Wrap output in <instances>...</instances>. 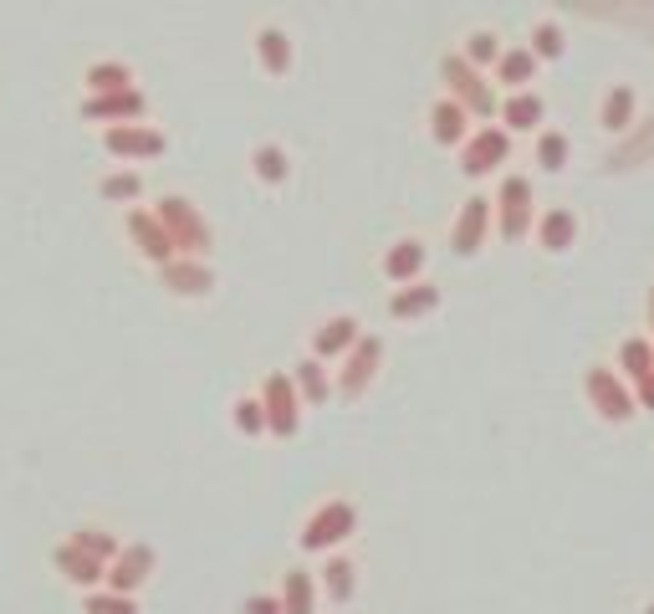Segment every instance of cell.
Here are the masks:
<instances>
[{
    "instance_id": "6da1fadb",
    "label": "cell",
    "mask_w": 654,
    "mask_h": 614,
    "mask_svg": "<svg viewBox=\"0 0 654 614\" xmlns=\"http://www.w3.org/2000/svg\"><path fill=\"white\" fill-rule=\"evenodd\" d=\"M440 82H446V98H455V103H461L471 119L486 123V119H496V113H501L496 82H486V72H481V67H471L461 52H450V57L440 62Z\"/></svg>"
},
{
    "instance_id": "7a4b0ae2",
    "label": "cell",
    "mask_w": 654,
    "mask_h": 614,
    "mask_svg": "<svg viewBox=\"0 0 654 614\" xmlns=\"http://www.w3.org/2000/svg\"><path fill=\"white\" fill-rule=\"evenodd\" d=\"M154 215H159V225L169 231V241H174V252L179 256H200L205 261L210 256V221L200 215V205L184 196H164L159 205H154Z\"/></svg>"
},
{
    "instance_id": "3957f363",
    "label": "cell",
    "mask_w": 654,
    "mask_h": 614,
    "mask_svg": "<svg viewBox=\"0 0 654 614\" xmlns=\"http://www.w3.org/2000/svg\"><path fill=\"white\" fill-rule=\"evenodd\" d=\"M353 533H358V507L348 502V496H332V502H323V507L302 523L297 543L307 548V554H338Z\"/></svg>"
},
{
    "instance_id": "277c9868",
    "label": "cell",
    "mask_w": 654,
    "mask_h": 614,
    "mask_svg": "<svg viewBox=\"0 0 654 614\" xmlns=\"http://www.w3.org/2000/svg\"><path fill=\"white\" fill-rule=\"evenodd\" d=\"M583 394H588V405L609 420V425H624V420L640 415V400L629 390V379L619 375V369H609V364H594V369L583 375Z\"/></svg>"
},
{
    "instance_id": "5b68a950",
    "label": "cell",
    "mask_w": 654,
    "mask_h": 614,
    "mask_svg": "<svg viewBox=\"0 0 654 614\" xmlns=\"http://www.w3.org/2000/svg\"><path fill=\"white\" fill-rule=\"evenodd\" d=\"M379 369H384V338L363 333V338H358V344L338 359V379H332V394H342V400H358V394H369V384L379 379Z\"/></svg>"
},
{
    "instance_id": "8992f818",
    "label": "cell",
    "mask_w": 654,
    "mask_h": 614,
    "mask_svg": "<svg viewBox=\"0 0 654 614\" xmlns=\"http://www.w3.org/2000/svg\"><path fill=\"white\" fill-rule=\"evenodd\" d=\"M490 210H496V231H501V241H521L537 225L532 180H527V175H506L501 190H496V200H490Z\"/></svg>"
},
{
    "instance_id": "52a82bcc",
    "label": "cell",
    "mask_w": 654,
    "mask_h": 614,
    "mask_svg": "<svg viewBox=\"0 0 654 614\" xmlns=\"http://www.w3.org/2000/svg\"><path fill=\"white\" fill-rule=\"evenodd\" d=\"M511 159V134H506L501 123H481L471 129V138L461 144V175L465 180H486L496 169Z\"/></svg>"
},
{
    "instance_id": "ba28073f",
    "label": "cell",
    "mask_w": 654,
    "mask_h": 614,
    "mask_svg": "<svg viewBox=\"0 0 654 614\" xmlns=\"http://www.w3.org/2000/svg\"><path fill=\"white\" fill-rule=\"evenodd\" d=\"M261 410H267V435H277V440H292V435L302 431V394L297 384H292V375H267V384H261Z\"/></svg>"
},
{
    "instance_id": "9c48e42d",
    "label": "cell",
    "mask_w": 654,
    "mask_h": 614,
    "mask_svg": "<svg viewBox=\"0 0 654 614\" xmlns=\"http://www.w3.org/2000/svg\"><path fill=\"white\" fill-rule=\"evenodd\" d=\"M490 225H496L490 196H471L461 205V215H455V225H450V252H455V256H476L481 246H486Z\"/></svg>"
},
{
    "instance_id": "30bf717a",
    "label": "cell",
    "mask_w": 654,
    "mask_h": 614,
    "mask_svg": "<svg viewBox=\"0 0 654 614\" xmlns=\"http://www.w3.org/2000/svg\"><path fill=\"white\" fill-rule=\"evenodd\" d=\"M123 231H128V241H134V252L144 256V261H154V267H164V261H174V241H169V231L159 225V215L144 205H134L128 215H123Z\"/></svg>"
},
{
    "instance_id": "8fae6325",
    "label": "cell",
    "mask_w": 654,
    "mask_h": 614,
    "mask_svg": "<svg viewBox=\"0 0 654 614\" xmlns=\"http://www.w3.org/2000/svg\"><path fill=\"white\" fill-rule=\"evenodd\" d=\"M103 149L113 154V159H159L169 144H164L159 129H149V123H113V129H103Z\"/></svg>"
},
{
    "instance_id": "7c38bea8",
    "label": "cell",
    "mask_w": 654,
    "mask_h": 614,
    "mask_svg": "<svg viewBox=\"0 0 654 614\" xmlns=\"http://www.w3.org/2000/svg\"><path fill=\"white\" fill-rule=\"evenodd\" d=\"M154 563H159V558H154L149 543H123L119 558L108 563V584L103 589H113V594H138V589L149 584Z\"/></svg>"
},
{
    "instance_id": "4fadbf2b",
    "label": "cell",
    "mask_w": 654,
    "mask_h": 614,
    "mask_svg": "<svg viewBox=\"0 0 654 614\" xmlns=\"http://www.w3.org/2000/svg\"><path fill=\"white\" fill-rule=\"evenodd\" d=\"M82 119L88 123H144L149 119V98L138 88H128V92H103V98H88L82 103Z\"/></svg>"
},
{
    "instance_id": "5bb4252c",
    "label": "cell",
    "mask_w": 654,
    "mask_h": 614,
    "mask_svg": "<svg viewBox=\"0 0 654 614\" xmlns=\"http://www.w3.org/2000/svg\"><path fill=\"white\" fill-rule=\"evenodd\" d=\"M52 563H57V573L67 579V584L88 589V594H92V589H103V584H108V563H103V558H92L88 548H77L72 538L52 548Z\"/></svg>"
},
{
    "instance_id": "9a60e30c",
    "label": "cell",
    "mask_w": 654,
    "mask_h": 614,
    "mask_svg": "<svg viewBox=\"0 0 654 614\" xmlns=\"http://www.w3.org/2000/svg\"><path fill=\"white\" fill-rule=\"evenodd\" d=\"M159 282L169 287L174 298H210L215 271H210V261H200V256H174V261L159 267Z\"/></svg>"
},
{
    "instance_id": "2e32d148",
    "label": "cell",
    "mask_w": 654,
    "mask_h": 614,
    "mask_svg": "<svg viewBox=\"0 0 654 614\" xmlns=\"http://www.w3.org/2000/svg\"><path fill=\"white\" fill-rule=\"evenodd\" d=\"M425 261H430V246H425L419 236H399L384 252V261H379V267H384V277L394 287H409V282H419V277H425Z\"/></svg>"
},
{
    "instance_id": "e0dca14e",
    "label": "cell",
    "mask_w": 654,
    "mask_h": 614,
    "mask_svg": "<svg viewBox=\"0 0 654 614\" xmlns=\"http://www.w3.org/2000/svg\"><path fill=\"white\" fill-rule=\"evenodd\" d=\"M501 129L506 134H537L542 129V119H548V103H542V92L521 88V92H506L501 98Z\"/></svg>"
},
{
    "instance_id": "ac0fdd59",
    "label": "cell",
    "mask_w": 654,
    "mask_h": 614,
    "mask_svg": "<svg viewBox=\"0 0 654 614\" xmlns=\"http://www.w3.org/2000/svg\"><path fill=\"white\" fill-rule=\"evenodd\" d=\"M363 338V323L358 317H348V313H338V317H327L323 328L313 333V359H323V364H332V359H342L348 348Z\"/></svg>"
},
{
    "instance_id": "d6986e66",
    "label": "cell",
    "mask_w": 654,
    "mask_h": 614,
    "mask_svg": "<svg viewBox=\"0 0 654 614\" xmlns=\"http://www.w3.org/2000/svg\"><path fill=\"white\" fill-rule=\"evenodd\" d=\"M471 129H476V123H471V113H465L455 98H440V103L430 108V138L440 149H461L465 138H471Z\"/></svg>"
},
{
    "instance_id": "ffe728a7",
    "label": "cell",
    "mask_w": 654,
    "mask_h": 614,
    "mask_svg": "<svg viewBox=\"0 0 654 614\" xmlns=\"http://www.w3.org/2000/svg\"><path fill=\"white\" fill-rule=\"evenodd\" d=\"M532 236H537V246H542V252H552V256L567 252V246L578 241V215H573L567 205L542 210V215H537V225H532Z\"/></svg>"
},
{
    "instance_id": "44dd1931",
    "label": "cell",
    "mask_w": 654,
    "mask_h": 614,
    "mask_svg": "<svg viewBox=\"0 0 654 614\" xmlns=\"http://www.w3.org/2000/svg\"><path fill=\"white\" fill-rule=\"evenodd\" d=\"M256 62H261V72L267 77H286L292 72V62H297L292 36H286L282 26H261L256 31Z\"/></svg>"
},
{
    "instance_id": "7402d4cb",
    "label": "cell",
    "mask_w": 654,
    "mask_h": 614,
    "mask_svg": "<svg viewBox=\"0 0 654 614\" xmlns=\"http://www.w3.org/2000/svg\"><path fill=\"white\" fill-rule=\"evenodd\" d=\"M435 308H440V287L435 282H409V287H399L394 298H388V317H399V323H415V317H430Z\"/></svg>"
},
{
    "instance_id": "603a6c76",
    "label": "cell",
    "mask_w": 654,
    "mask_h": 614,
    "mask_svg": "<svg viewBox=\"0 0 654 614\" xmlns=\"http://www.w3.org/2000/svg\"><path fill=\"white\" fill-rule=\"evenodd\" d=\"M490 72H496V82H501L506 92H521V88H527V82L537 77V57H532V46H506L501 62H496Z\"/></svg>"
},
{
    "instance_id": "cb8c5ba5",
    "label": "cell",
    "mask_w": 654,
    "mask_h": 614,
    "mask_svg": "<svg viewBox=\"0 0 654 614\" xmlns=\"http://www.w3.org/2000/svg\"><path fill=\"white\" fill-rule=\"evenodd\" d=\"M292 384H297L302 405H313V410L332 400V375H327V364H323V359H302L297 369H292Z\"/></svg>"
},
{
    "instance_id": "d4e9b609",
    "label": "cell",
    "mask_w": 654,
    "mask_h": 614,
    "mask_svg": "<svg viewBox=\"0 0 654 614\" xmlns=\"http://www.w3.org/2000/svg\"><path fill=\"white\" fill-rule=\"evenodd\" d=\"M82 82H88V98H103V92H128V88H134V67H128V62H92L88 72H82Z\"/></svg>"
},
{
    "instance_id": "484cf974",
    "label": "cell",
    "mask_w": 654,
    "mask_h": 614,
    "mask_svg": "<svg viewBox=\"0 0 654 614\" xmlns=\"http://www.w3.org/2000/svg\"><path fill=\"white\" fill-rule=\"evenodd\" d=\"M277 600H282V614H317V579L307 569H292Z\"/></svg>"
},
{
    "instance_id": "4316f807",
    "label": "cell",
    "mask_w": 654,
    "mask_h": 614,
    "mask_svg": "<svg viewBox=\"0 0 654 614\" xmlns=\"http://www.w3.org/2000/svg\"><path fill=\"white\" fill-rule=\"evenodd\" d=\"M323 594L332 604H348L358 594V569H353V558H342V554H332L323 563Z\"/></svg>"
},
{
    "instance_id": "83f0119b",
    "label": "cell",
    "mask_w": 654,
    "mask_h": 614,
    "mask_svg": "<svg viewBox=\"0 0 654 614\" xmlns=\"http://www.w3.org/2000/svg\"><path fill=\"white\" fill-rule=\"evenodd\" d=\"M251 175L261 185H286V175H292V159H286L282 144H256V149H251Z\"/></svg>"
},
{
    "instance_id": "f1b7e54d",
    "label": "cell",
    "mask_w": 654,
    "mask_h": 614,
    "mask_svg": "<svg viewBox=\"0 0 654 614\" xmlns=\"http://www.w3.org/2000/svg\"><path fill=\"white\" fill-rule=\"evenodd\" d=\"M598 123L609 129V134H624L629 123H634V92L619 82V88L604 92V108H598Z\"/></svg>"
},
{
    "instance_id": "f546056e",
    "label": "cell",
    "mask_w": 654,
    "mask_h": 614,
    "mask_svg": "<svg viewBox=\"0 0 654 614\" xmlns=\"http://www.w3.org/2000/svg\"><path fill=\"white\" fill-rule=\"evenodd\" d=\"M98 196H103L108 205H134V200L144 196V175H138V169H113V175L98 180Z\"/></svg>"
},
{
    "instance_id": "4dcf8cb0",
    "label": "cell",
    "mask_w": 654,
    "mask_h": 614,
    "mask_svg": "<svg viewBox=\"0 0 654 614\" xmlns=\"http://www.w3.org/2000/svg\"><path fill=\"white\" fill-rule=\"evenodd\" d=\"M619 369H624L629 390H634L640 379H650L654 375V344H644V338H624V344H619Z\"/></svg>"
},
{
    "instance_id": "1f68e13d",
    "label": "cell",
    "mask_w": 654,
    "mask_h": 614,
    "mask_svg": "<svg viewBox=\"0 0 654 614\" xmlns=\"http://www.w3.org/2000/svg\"><path fill=\"white\" fill-rule=\"evenodd\" d=\"M501 36H496V31H471V36H465V46H461V57L471 62V67H481V72H486V67H496V62H501Z\"/></svg>"
},
{
    "instance_id": "d6a6232c",
    "label": "cell",
    "mask_w": 654,
    "mask_h": 614,
    "mask_svg": "<svg viewBox=\"0 0 654 614\" xmlns=\"http://www.w3.org/2000/svg\"><path fill=\"white\" fill-rule=\"evenodd\" d=\"M537 165L548 169V175H563L567 169V134L542 129V134H537Z\"/></svg>"
},
{
    "instance_id": "836d02e7",
    "label": "cell",
    "mask_w": 654,
    "mask_h": 614,
    "mask_svg": "<svg viewBox=\"0 0 654 614\" xmlns=\"http://www.w3.org/2000/svg\"><path fill=\"white\" fill-rule=\"evenodd\" d=\"M563 52H567L563 26H557V21H537V26H532V57L537 62H557Z\"/></svg>"
},
{
    "instance_id": "e575fe53",
    "label": "cell",
    "mask_w": 654,
    "mask_h": 614,
    "mask_svg": "<svg viewBox=\"0 0 654 614\" xmlns=\"http://www.w3.org/2000/svg\"><path fill=\"white\" fill-rule=\"evenodd\" d=\"M230 420H236L240 435H267V410H261V394H240L230 405Z\"/></svg>"
},
{
    "instance_id": "d590c367",
    "label": "cell",
    "mask_w": 654,
    "mask_h": 614,
    "mask_svg": "<svg viewBox=\"0 0 654 614\" xmlns=\"http://www.w3.org/2000/svg\"><path fill=\"white\" fill-rule=\"evenodd\" d=\"M72 543H77V548H88L92 558H103V563H113V558H119V548H123V543L113 538L108 527H77Z\"/></svg>"
},
{
    "instance_id": "8d00e7d4",
    "label": "cell",
    "mask_w": 654,
    "mask_h": 614,
    "mask_svg": "<svg viewBox=\"0 0 654 614\" xmlns=\"http://www.w3.org/2000/svg\"><path fill=\"white\" fill-rule=\"evenodd\" d=\"M82 614H138L134 594H113V589H92L82 600Z\"/></svg>"
},
{
    "instance_id": "74e56055",
    "label": "cell",
    "mask_w": 654,
    "mask_h": 614,
    "mask_svg": "<svg viewBox=\"0 0 654 614\" xmlns=\"http://www.w3.org/2000/svg\"><path fill=\"white\" fill-rule=\"evenodd\" d=\"M246 614H282V600H271V594H256V600H246Z\"/></svg>"
},
{
    "instance_id": "f35d334b",
    "label": "cell",
    "mask_w": 654,
    "mask_h": 614,
    "mask_svg": "<svg viewBox=\"0 0 654 614\" xmlns=\"http://www.w3.org/2000/svg\"><path fill=\"white\" fill-rule=\"evenodd\" d=\"M634 400H640V410H654V375L634 384Z\"/></svg>"
},
{
    "instance_id": "ab89813d",
    "label": "cell",
    "mask_w": 654,
    "mask_h": 614,
    "mask_svg": "<svg viewBox=\"0 0 654 614\" xmlns=\"http://www.w3.org/2000/svg\"><path fill=\"white\" fill-rule=\"evenodd\" d=\"M650 328H654V298H650ZM650 344H654V338H650Z\"/></svg>"
},
{
    "instance_id": "60d3db41",
    "label": "cell",
    "mask_w": 654,
    "mask_h": 614,
    "mask_svg": "<svg viewBox=\"0 0 654 614\" xmlns=\"http://www.w3.org/2000/svg\"><path fill=\"white\" fill-rule=\"evenodd\" d=\"M644 614H654V600H650V610H644Z\"/></svg>"
}]
</instances>
